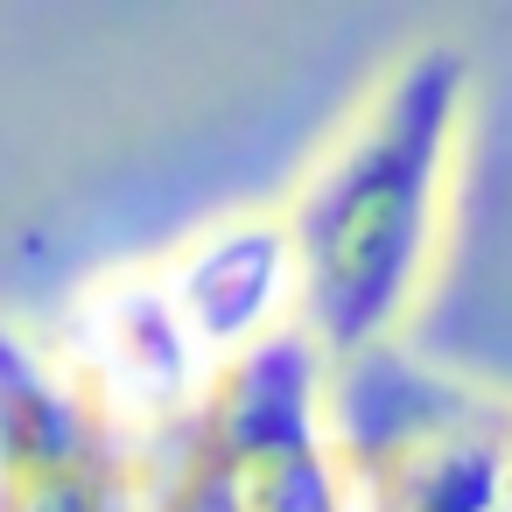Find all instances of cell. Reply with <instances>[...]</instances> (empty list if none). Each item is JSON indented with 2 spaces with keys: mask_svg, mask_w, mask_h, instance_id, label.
Here are the masks:
<instances>
[{
  "mask_svg": "<svg viewBox=\"0 0 512 512\" xmlns=\"http://www.w3.org/2000/svg\"><path fill=\"white\" fill-rule=\"evenodd\" d=\"M477 71L456 43L400 50L295 176L281 218L295 330L323 365L372 358L421 316L470 148Z\"/></svg>",
  "mask_w": 512,
  "mask_h": 512,
  "instance_id": "obj_1",
  "label": "cell"
},
{
  "mask_svg": "<svg viewBox=\"0 0 512 512\" xmlns=\"http://www.w3.org/2000/svg\"><path fill=\"white\" fill-rule=\"evenodd\" d=\"M148 512H358L330 428V365L295 323L225 358L148 442Z\"/></svg>",
  "mask_w": 512,
  "mask_h": 512,
  "instance_id": "obj_2",
  "label": "cell"
},
{
  "mask_svg": "<svg viewBox=\"0 0 512 512\" xmlns=\"http://www.w3.org/2000/svg\"><path fill=\"white\" fill-rule=\"evenodd\" d=\"M330 428L358 512H512V393L400 344L330 365Z\"/></svg>",
  "mask_w": 512,
  "mask_h": 512,
  "instance_id": "obj_3",
  "label": "cell"
},
{
  "mask_svg": "<svg viewBox=\"0 0 512 512\" xmlns=\"http://www.w3.org/2000/svg\"><path fill=\"white\" fill-rule=\"evenodd\" d=\"M0 512H148V449L0 316Z\"/></svg>",
  "mask_w": 512,
  "mask_h": 512,
  "instance_id": "obj_4",
  "label": "cell"
},
{
  "mask_svg": "<svg viewBox=\"0 0 512 512\" xmlns=\"http://www.w3.org/2000/svg\"><path fill=\"white\" fill-rule=\"evenodd\" d=\"M57 358L78 372V386L148 449L169 421H183V407L204 393L211 358L197 351V337L183 330L155 260L99 274L92 288H78L64 330L50 337Z\"/></svg>",
  "mask_w": 512,
  "mask_h": 512,
  "instance_id": "obj_5",
  "label": "cell"
},
{
  "mask_svg": "<svg viewBox=\"0 0 512 512\" xmlns=\"http://www.w3.org/2000/svg\"><path fill=\"white\" fill-rule=\"evenodd\" d=\"M155 274H162L183 330L211 358V372L225 358H239L246 344L295 323V267H288V239H281L274 211L211 218L204 232L176 239L155 260Z\"/></svg>",
  "mask_w": 512,
  "mask_h": 512,
  "instance_id": "obj_6",
  "label": "cell"
}]
</instances>
